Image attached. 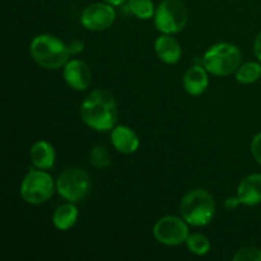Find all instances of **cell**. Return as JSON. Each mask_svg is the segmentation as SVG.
Segmentation results:
<instances>
[{
	"label": "cell",
	"mask_w": 261,
	"mask_h": 261,
	"mask_svg": "<svg viewBox=\"0 0 261 261\" xmlns=\"http://www.w3.org/2000/svg\"><path fill=\"white\" fill-rule=\"evenodd\" d=\"M56 190V182L46 170L33 168L23 177L20 184V196L31 205H41L51 199Z\"/></svg>",
	"instance_id": "5b68a950"
},
{
	"label": "cell",
	"mask_w": 261,
	"mask_h": 261,
	"mask_svg": "<svg viewBox=\"0 0 261 261\" xmlns=\"http://www.w3.org/2000/svg\"><path fill=\"white\" fill-rule=\"evenodd\" d=\"M105 2L109 3V4H111V5H114V7H119V5L124 4L126 0H105Z\"/></svg>",
	"instance_id": "484cf974"
},
{
	"label": "cell",
	"mask_w": 261,
	"mask_h": 261,
	"mask_svg": "<svg viewBox=\"0 0 261 261\" xmlns=\"http://www.w3.org/2000/svg\"><path fill=\"white\" fill-rule=\"evenodd\" d=\"M31 58L38 66L47 70H56L65 66L69 61L68 45L54 35L36 36L30 46Z\"/></svg>",
	"instance_id": "7a4b0ae2"
},
{
	"label": "cell",
	"mask_w": 261,
	"mask_h": 261,
	"mask_svg": "<svg viewBox=\"0 0 261 261\" xmlns=\"http://www.w3.org/2000/svg\"><path fill=\"white\" fill-rule=\"evenodd\" d=\"M89 163L98 170H105V168L110 167L111 166V157H110L107 148L103 145H96L89 154Z\"/></svg>",
	"instance_id": "ffe728a7"
},
{
	"label": "cell",
	"mask_w": 261,
	"mask_h": 261,
	"mask_svg": "<svg viewBox=\"0 0 261 261\" xmlns=\"http://www.w3.org/2000/svg\"><path fill=\"white\" fill-rule=\"evenodd\" d=\"M241 205V200L239 199V196H229L227 198V200L224 201V206H226L228 211H234L236 208Z\"/></svg>",
	"instance_id": "cb8c5ba5"
},
{
	"label": "cell",
	"mask_w": 261,
	"mask_h": 261,
	"mask_svg": "<svg viewBox=\"0 0 261 261\" xmlns=\"http://www.w3.org/2000/svg\"><path fill=\"white\" fill-rule=\"evenodd\" d=\"M237 82L242 84H252L261 78V64L255 61L241 64L236 70Z\"/></svg>",
	"instance_id": "e0dca14e"
},
{
	"label": "cell",
	"mask_w": 261,
	"mask_h": 261,
	"mask_svg": "<svg viewBox=\"0 0 261 261\" xmlns=\"http://www.w3.org/2000/svg\"><path fill=\"white\" fill-rule=\"evenodd\" d=\"M92 188L91 176L79 167L68 168L59 175L56 180V191L66 201L78 203L89 194Z\"/></svg>",
	"instance_id": "8992f818"
},
{
	"label": "cell",
	"mask_w": 261,
	"mask_h": 261,
	"mask_svg": "<svg viewBox=\"0 0 261 261\" xmlns=\"http://www.w3.org/2000/svg\"><path fill=\"white\" fill-rule=\"evenodd\" d=\"M216 214L214 198L208 190L194 189L186 193L180 203V216L194 227L208 226Z\"/></svg>",
	"instance_id": "3957f363"
},
{
	"label": "cell",
	"mask_w": 261,
	"mask_h": 261,
	"mask_svg": "<svg viewBox=\"0 0 261 261\" xmlns=\"http://www.w3.org/2000/svg\"><path fill=\"white\" fill-rule=\"evenodd\" d=\"M233 261H261V250L256 247H244L237 250Z\"/></svg>",
	"instance_id": "44dd1931"
},
{
	"label": "cell",
	"mask_w": 261,
	"mask_h": 261,
	"mask_svg": "<svg viewBox=\"0 0 261 261\" xmlns=\"http://www.w3.org/2000/svg\"><path fill=\"white\" fill-rule=\"evenodd\" d=\"M242 55L236 45L229 42H219L206 50L203 56V65L211 74L226 76L236 73L241 65Z\"/></svg>",
	"instance_id": "277c9868"
},
{
	"label": "cell",
	"mask_w": 261,
	"mask_h": 261,
	"mask_svg": "<svg viewBox=\"0 0 261 261\" xmlns=\"http://www.w3.org/2000/svg\"><path fill=\"white\" fill-rule=\"evenodd\" d=\"M186 246H188V250L191 254L203 256V255H206L211 251L212 245L206 236L201 233H194L189 234L188 240H186Z\"/></svg>",
	"instance_id": "d6986e66"
},
{
	"label": "cell",
	"mask_w": 261,
	"mask_h": 261,
	"mask_svg": "<svg viewBox=\"0 0 261 261\" xmlns=\"http://www.w3.org/2000/svg\"><path fill=\"white\" fill-rule=\"evenodd\" d=\"M250 149H251V154L255 158V161L261 165V132L252 138Z\"/></svg>",
	"instance_id": "7402d4cb"
},
{
	"label": "cell",
	"mask_w": 261,
	"mask_h": 261,
	"mask_svg": "<svg viewBox=\"0 0 261 261\" xmlns=\"http://www.w3.org/2000/svg\"><path fill=\"white\" fill-rule=\"evenodd\" d=\"M111 144L122 154H133L139 149L140 140L137 133L127 125H116L111 130Z\"/></svg>",
	"instance_id": "8fae6325"
},
{
	"label": "cell",
	"mask_w": 261,
	"mask_h": 261,
	"mask_svg": "<svg viewBox=\"0 0 261 261\" xmlns=\"http://www.w3.org/2000/svg\"><path fill=\"white\" fill-rule=\"evenodd\" d=\"M31 162L40 170H51L55 165L56 153L53 144L47 140H38L32 145L30 150Z\"/></svg>",
	"instance_id": "9a60e30c"
},
{
	"label": "cell",
	"mask_w": 261,
	"mask_h": 261,
	"mask_svg": "<svg viewBox=\"0 0 261 261\" xmlns=\"http://www.w3.org/2000/svg\"><path fill=\"white\" fill-rule=\"evenodd\" d=\"M84 124L96 132H109L116 126L119 109L114 94L106 89H94L84 98L81 106Z\"/></svg>",
	"instance_id": "6da1fadb"
},
{
	"label": "cell",
	"mask_w": 261,
	"mask_h": 261,
	"mask_svg": "<svg viewBox=\"0 0 261 261\" xmlns=\"http://www.w3.org/2000/svg\"><path fill=\"white\" fill-rule=\"evenodd\" d=\"M189 234V223L182 217L165 216L153 226L154 239L166 246H180L186 244Z\"/></svg>",
	"instance_id": "ba28073f"
},
{
	"label": "cell",
	"mask_w": 261,
	"mask_h": 261,
	"mask_svg": "<svg viewBox=\"0 0 261 261\" xmlns=\"http://www.w3.org/2000/svg\"><path fill=\"white\" fill-rule=\"evenodd\" d=\"M116 19L114 5L109 3H93L84 8L81 15V23L84 28L94 32L105 31L111 27Z\"/></svg>",
	"instance_id": "9c48e42d"
},
{
	"label": "cell",
	"mask_w": 261,
	"mask_h": 261,
	"mask_svg": "<svg viewBox=\"0 0 261 261\" xmlns=\"http://www.w3.org/2000/svg\"><path fill=\"white\" fill-rule=\"evenodd\" d=\"M188 8L181 0H163L155 8L154 25L165 35L181 32L188 23Z\"/></svg>",
	"instance_id": "52a82bcc"
},
{
	"label": "cell",
	"mask_w": 261,
	"mask_h": 261,
	"mask_svg": "<svg viewBox=\"0 0 261 261\" xmlns=\"http://www.w3.org/2000/svg\"><path fill=\"white\" fill-rule=\"evenodd\" d=\"M68 48L70 55H76V54L82 53L84 48V43L79 40H74L71 41L70 43H68Z\"/></svg>",
	"instance_id": "603a6c76"
},
{
	"label": "cell",
	"mask_w": 261,
	"mask_h": 261,
	"mask_svg": "<svg viewBox=\"0 0 261 261\" xmlns=\"http://www.w3.org/2000/svg\"><path fill=\"white\" fill-rule=\"evenodd\" d=\"M78 217V208L74 205V203L68 201L65 204H61L55 209L53 214L54 227L59 231H68L75 226Z\"/></svg>",
	"instance_id": "2e32d148"
},
{
	"label": "cell",
	"mask_w": 261,
	"mask_h": 261,
	"mask_svg": "<svg viewBox=\"0 0 261 261\" xmlns=\"http://www.w3.org/2000/svg\"><path fill=\"white\" fill-rule=\"evenodd\" d=\"M127 8L139 19L148 20L154 17L155 7L153 0H127Z\"/></svg>",
	"instance_id": "ac0fdd59"
},
{
	"label": "cell",
	"mask_w": 261,
	"mask_h": 261,
	"mask_svg": "<svg viewBox=\"0 0 261 261\" xmlns=\"http://www.w3.org/2000/svg\"><path fill=\"white\" fill-rule=\"evenodd\" d=\"M205 66L204 65H193L186 70L184 75L182 84L186 93L190 96H200L206 91L209 86V78Z\"/></svg>",
	"instance_id": "4fadbf2b"
},
{
	"label": "cell",
	"mask_w": 261,
	"mask_h": 261,
	"mask_svg": "<svg viewBox=\"0 0 261 261\" xmlns=\"http://www.w3.org/2000/svg\"><path fill=\"white\" fill-rule=\"evenodd\" d=\"M254 53H255V56L257 58V60L261 63V31H260L259 35L256 36V38H255Z\"/></svg>",
	"instance_id": "d4e9b609"
},
{
	"label": "cell",
	"mask_w": 261,
	"mask_h": 261,
	"mask_svg": "<svg viewBox=\"0 0 261 261\" xmlns=\"http://www.w3.org/2000/svg\"><path fill=\"white\" fill-rule=\"evenodd\" d=\"M237 196L242 205L254 206L261 203V173H251L241 180Z\"/></svg>",
	"instance_id": "7c38bea8"
},
{
	"label": "cell",
	"mask_w": 261,
	"mask_h": 261,
	"mask_svg": "<svg viewBox=\"0 0 261 261\" xmlns=\"http://www.w3.org/2000/svg\"><path fill=\"white\" fill-rule=\"evenodd\" d=\"M64 81L74 91H86L92 83V71L88 64L79 59H71L64 66Z\"/></svg>",
	"instance_id": "30bf717a"
},
{
	"label": "cell",
	"mask_w": 261,
	"mask_h": 261,
	"mask_svg": "<svg viewBox=\"0 0 261 261\" xmlns=\"http://www.w3.org/2000/svg\"><path fill=\"white\" fill-rule=\"evenodd\" d=\"M154 51L158 59L165 64H177L182 56V48L180 42L172 35H162L155 40Z\"/></svg>",
	"instance_id": "5bb4252c"
}]
</instances>
